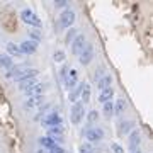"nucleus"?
Segmentation results:
<instances>
[{"instance_id":"nucleus-1","label":"nucleus","mask_w":153,"mask_h":153,"mask_svg":"<svg viewBox=\"0 0 153 153\" xmlns=\"http://www.w3.org/2000/svg\"><path fill=\"white\" fill-rule=\"evenodd\" d=\"M83 116H85V107H83V104L78 100V102H75V104L71 105V109H70L71 124H80L82 119H83Z\"/></svg>"},{"instance_id":"nucleus-2","label":"nucleus","mask_w":153,"mask_h":153,"mask_svg":"<svg viewBox=\"0 0 153 153\" xmlns=\"http://www.w3.org/2000/svg\"><path fill=\"white\" fill-rule=\"evenodd\" d=\"M83 134H85V138L88 140L90 145H92V143H99V141L104 140V129H102V128H97V126L87 128V129L83 131Z\"/></svg>"},{"instance_id":"nucleus-3","label":"nucleus","mask_w":153,"mask_h":153,"mask_svg":"<svg viewBox=\"0 0 153 153\" xmlns=\"http://www.w3.org/2000/svg\"><path fill=\"white\" fill-rule=\"evenodd\" d=\"M21 19L26 22L27 26H31V27H41V26H43L41 19H39L31 9H24V10L21 12Z\"/></svg>"},{"instance_id":"nucleus-4","label":"nucleus","mask_w":153,"mask_h":153,"mask_svg":"<svg viewBox=\"0 0 153 153\" xmlns=\"http://www.w3.org/2000/svg\"><path fill=\"white\" fill-rule=\"evenodd\" d=\"M43 126H46V128H55V126H61L63 124V119H61V114L58 112V111H51V112H48L46 116H43Z\"/></svg>"},{"instance_id":"nucleus-5","label":"nucleus","mask_w":153,"mask_h":153,"mask_svg":"<svg viewBox=\"0 0 153 153\" xmlns=\"http://www.w3.org/2000/svg\"><path fill=\"white\" fill-rule=\"evenodd\" d=\"M61 27H71L73 26V22H75V12L71 10V9H63V12L60 14V19H58Z\"/></svg>"},{"instance_id":"nucleus-6","label":"nucleus","mask_w":153,"mask_h":153,"mask_svg":"<svg viewBox=\"0 0 153 153\" xmlns=\"http://www.w3.org/2000/svg\"><path fill=\"white\" fill-rule=\"evenodd\" d=\"M92 60H94V46L90 43H87L85 46H83V49L80 51V55H78V61L85 66V65H88Z\"/></svg>"},{"instance_id":"nucleus-7","label":"nucleus","mask_w":153,"mask_h":153,"mask_svg":"<svg viewBox=\"0 0 153 153\" xmlns=\"http://www.w3.org/2000/svg\"><path fill=\"white\" fill-rule=\"evenodd\" d=\"M70 44H71V53L78 56V55H80V51L83 49V46L87 44V39H85V36H83V34H76L75 39H73Z\"/></svg>"},{"instance_id":"nucleus-8","label":"nucleus","mask_w":153,"mask_h":153,"mask_svg":"<svg viewBox=\"0 0 153 153\" xmlns=\"http://www.w3.org/2000/svg\"><path fill=\"white\" fill-rule=\"evenodd\" d=\"M19 48H21L22 56L24 55H34V53L38 51V43H36V41H31V39H26V41H22V43L19 44Z\"/></svg>"},{"instance_id":"nucleus-9","label":"nucleus","mask_w":153,"mask_h":153,"mask_svg":"<svg viewBox=\"0 0 153 153\" xmlns=\"http://www.w3.org/2000/svg\"><path fill=\"white\" fill-rule=\"evenodd\" d=\"M34 76H38V70H34V68H22L14 80L19 83V82H24V80H29V78H34Z\"/></svg>"},{"instance_id":"nucleus-10","label":"nucleus","mask_w":153,"mask_h":153,"mask_svg":"<svg viewBox=\"0 0 153 153\" xmlns=\"http://www.w3.org/2000/svg\"><path fill=\"white\" fill-rule=\"evenodd\" d=\"M63 82H65V87L66 88H75L76 83H78V75H76V70H73V68H70L68 70V75L63 78Z\"/></svg>"},{"instance_id":"nucleus-11","label":"nucleus","mask_w":153,"mask_h":153,"mask_svg":"<svg viewBox=\"0 0 153 153\" xmlns=\"http://www.w3.org/2000/svg\"><path fill=\"white\" fill-rule=\"evenodd\" d=\"M41 104H43V95H34V97H27L26 100H24V109L33 111V109H36V107H39Z\"/></svg>"},{"instance_id":"nucleus-12","label":"nucleus","mask_w":153,"mask_h":153,"mask_svg":"<svg viewBox=\"0 0 153 153\" xmlns=\"http://www.w3.org/2000/svg\"><path fill=\"white\" fill-rule=\"evenodd\" d=\"M112 87V75H109V73H105L100 80H97V88L99 90H105V88Z\"/></svg>"},{"instance_id":"nucleus-13","label":"nucleus","mask_w":153,"mask_h":153,"mask_svg":"<svg viewBox=\"0 0 153 153\" xmlns=\"http://www.w3.org/2000/svg\"><path fill=\"white\" fill-rule=\"evenodd\" d=\"M128 143H129V148H131V152H133V150H138L140 143H141L140 133H138V131H131V134H129V140H128Z\"/></svg>"},{"instance_id":"nucleus-14","label":"nucleus","mask_w":153,"mask_h":153,"mask_svg":"<svg viewBox=\"0 0 153 153\" xmlns=\"http://www.w3.org/2000/svg\"><path fill=\"white\" fill-rule=\"evenodd\" d=\"M88 100H90V85L83 82L82 83V90H80V102L85 105Z\"/></svg>"},{"instance_id":"nucleus-15","label":"nucleus","mask_w":153,"mask_h":153,"mask_svg":"<svg viewBox=\"0 0 153 153\" xmlns=\"http://www.w3.org/2000/svg\"><path fill=\"white\" fill-rule=\"evenodd\" d=\"M14 65V61H12V58L7 53H0V68L2 70H9L10 66Z\"/></svg>"},{"instance_id":"nucleus-16","label":"nucleus","mask_w":153,"mask_h":153,"mask_svg":"<svg viewBox=\"0 0 153 153\" xmlns=\"http://www.w3.org/2000/svg\"><path fill=\"white\" fill-rule=\"evenodd\" d=\"M112 95H114V88H112V87H109V88H105V90H100L99 100H100L102 104H105V102H109L111 99H112Z\"/></svg>"},{"instance_id":"nucleus-17","label":"nucleus","mask_w":153,"mask_h":153,"mask_svg":"<svg viewBox=\"0 0 153 153\" xmlns=\"http://www.w3.org/2000/svg\"><path fill=\"white\" fill-rule=\"evenodd\" d=\"M39 145H41V148H43V150H51L56 143H55V140H53V138L41 136V138H39Z\"/></svg>"},{"instance_id":"nucleus-18","label":"nucleus","mask_w":153,"mask_h":153,"mask_svg":"<svg viewBox=\"0 0 153 153\" xmlns=\"http://www.w3.org/2000/svg\"><path fill=\"white\" fill-rule=\"evenodd\" d=\"M43 92H44L43 83H36V85H33L31 88H27V90H26V94H27V97H34V95H41Z\"/></svg>"},{"instance_id":"nucleus-19","label":"nucleus","mask_w":153,"mask_h":153,"mask_svg":"<svg viewBox=\"0 0 153 153\" xmlns=\"http://www.w3.org/2000/svg\"><path fill=\"white\" fill-rule=\"evenodd\" d=\"M7 55L10 56H22V53H21V48L17 46L16 43H7Z\"/></svg>"},{"instance_id":"nucleus-20","label":"nucleus","mask_w":153,"mask_h":153,"mask_svg":"<svg viewBox=\"0 0 153 153\" xmlns=\"http://www.w3.org/2000/svg\"><path fill=\"white\" fill-rule=\"evenodd\" d=\"M36 83H39V82H38V78L34 76V78H29V80H24V82H19V88L26 92L27 88H31L33 85H36Z\"/></svg>"},{"instance_id":"nucleus-21","label":"nucleus","mask_w":153,"mask_h":153,"mask_svg":"<svg viewBox=\"0 0 153 153\" xmlns=\"http://www.w3.org/2000/svg\"><path fill=\"white\" fill-rule=\"evenodd\" d=\"M48 136L49 138H61V136H63V128H61V126L48 128Z\"/></svg>"},{"instance_id":"nucleus-22","label":"nucleus","mask_w":153,"mask_h":153,"mask_svg":"<svg viewBox=\"0 0 153 153\" xmlns=\"http://www.w3.org/2000/svg\"><path fill=\"white\" fill-rule=\"evenodd\" d=\"M80 90H82V83L78 85V87H75V88H71V92H70V102H78V99H80Z\"/></svg>"},{"instance_id":"nucleus-23","label":"nucleus","mask_w":153,"mask_h":153,"mask_svg":"<svg viewBox=\"0 0 153 153\" xmlns=\"http://www.w3.org/2000/svg\"><path fill=\"white\" fill-rule=\"evenodd\" d=\"M131 128H133L131 121H123V123H119V133H121V134H128Z\"/></svg>"},{"instance_id":"nucleus-24","label":"nucleus","mask_w":153,"mask_h":153,"mask_svg":"<svg viewBox=\"0 0 153 153\" xmlns=\"http://www.w3.org/2000/svg\"><path fill=\"white\" fill-rule=\"evenodd\" d=\"M126 109V102L124 99H119V100H116L114 104V114H123V111Z\"/></svg>"},{"instance_id":"nucleus-25","label":"nucleus","mask_w":153,"mask_h":153,"mask_svg":"<svg viewBox=\"0 0 153 153\" xmlns=\"http://www.w3.org/2000/svg\"><path fill=\"white\" fill-rule=\"evenodd\" d=\"M104 116H107V117H111V116H114V104H112L111 100L104 104Z\"/></svg>"},{"instance_id":"nucleus-26","label":"nucleus","mask_w":153,"mask_h":153,"mask_svg":"<svg viewBox=\"0 0 153 153\" xmlns=\"http://www.w3.org/2000/svg\"><path fill=\"white\" fill-rule=\"evenodd\" d=\"M80 153H95V148L90 143H83L82 146H80Z\"/></svg>"},{"instance_id":"nucleus-27","label":"nucleus","mask_w":153,"mask_h":153,"mask_svg":"<svg viewBox=\"0 0 153 153\" xmlns=\"http://www.w3.org/2000/svg\"><path fill=\"white\" fill-rule=\"evenodd\" d=\"M75 36H76V29L75 27H70V31L66 33V38H65V41H66V44H70L73 39H75Z\"/></svg>"},{"instance_id":"nucleus-28","label":"nucleus","mask_w":153,"mask_h":153,"mask_svg":"<svg viewBox=\"0 0 153 153\" xmlns=\"http://www.w3.org/2000/svg\"><path fill=\"white\" fill-rule=\"evenodd\" d=\"M65 51H61V49H58V51H55V55H53V60L55 61H58V63H60V61H65Z\"/></svg>"},{"instance_id":"nucleus-29","label":"nucleus","mask_w":153,"mask_h":153,"mask_svg":"<svg viewBox=\"0 0 153 153\" xmlns=\"http://www.w3.org/2000/svg\"><path fill=\"white\" fill-rule=\"evenodd\" d=\"M87 119L90 124H94L95 121L99 119V114H97V111H88V116H87Z\"/></svg>"},{"instance_id":"nucleus-30","label":"nucleus","mask_w":153,"mask_h":153,"mask_svg":"<svg viewBox=\"0 0 153 153\" xmlns=\"http://www.w3.org/2000/svg\"><path fill=\"white\" fill-rule=\"evenodd\" d=\"M111 150H112L114 153H124V150H123V146H119L117 143H112V145H111Z\"/></svg>"},{"instance_id":"nucleus-31","label":"nucleus","mask_w":153,"mask_h":153,"mask_svg":"<svg viewBox=\"0 0 153 153\" xmlns=\"http://www.w3.org/2000/svg\"><path fill=\"white\" fill-rule=\"evenodd\" d=\"M48 153H65V150H63L60 145H55L51 150H48Z\"/></svg>"},{"instance_id":"nucleus-32","label":"nucleus","mask_w":153,"mask_h":153,"mask_svg":"<svg viewBox=\"0 0 153 153\" xmlns=\"http://www.w3.org/2000/svg\"><path fill=\"white\" fill-rule=\"evenodd\" d=\"M66 0H56L55 2V7H60V9H66Z\"/></svg>"},{"instance_id":"nucleus-33","label":"nucleus","mask_w":153,"mask_h":153,"mask_svg":"<svg viewBox=\"0 0 153 153\" xmlns=\"http://www.w3.org/2000/svg\"><path fill=\"white\" fill-rule=\"evenodd\" d=\"M104 75H105V73H104V68H99V70L95 71V80H100Z\"/></svg>"},{"instance_id":"nucleus-34","label":"nucleus","mask_w":153,"mask_h":153,"mask_svg":"<svg viewBox=\"0 0 153 153\" xmlns=\"http://www.w3.org/2000/svg\"><path fill=\"white\" fill-rule=\"evenodd\" d=\"M68 70H70L68 66H63V68H61V78H65V76L68 75Z\"/></svg>"},{"instance_id":"nucleus-35","label":"nucleus","mask_w":153,"mask_h":153,"mask_svg":"<svg viewBox=\"0 0 153 153\" xmlns=\"http://www.w3.org/2000/svg\"><path fill=\"white\" fill-rule=\"evenodd\" d=\"M38 153H48V150H43V148H41V150H39Z\"/></svg>"},{"instance_id":"nucleus-36","label":"nucleus","mask_w":153,"mask_h":153,"mask_svg":"<svg viewBox=\"0 0 153 153\" xmlns=\"http://www.w3.org/2000/svg\"><path fill=\"white\" fill-rule=\"evenodd\" d=\"M131 153H141V152H140V150H133Z\"/></svg>"}]
</instances>
